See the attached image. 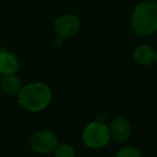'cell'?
Here are the masks:
<instances>
[{
  "label": "cell",
  "mask_w": 157,
  "mask_h": 157,
  "mask_svg": "<svg viewBox=\"0 0 157 157\" xmlns=\"http://www.w3.org/2000/svg\"><path fill=\"white\" fill-rule=\"evenodd\" d=\"M58 144V138L51 130L38 131L30 140L31 150L38 154H50L56 150Z\"/></svg>",
  "instance_id": "obj_4"
},
{
  "label": "cell",
  "mask_w": 157,
  "mask_h": 157,
  "mask_svg": "<svg viewBox=\"0 0 157 157\" xmlns=\"http://www.w3.org/2000/svg\"><path fill=\"white\" fill-rule=\"evenodd\" d=\"M80 29V21L74 14H63L56 18L54 23V31L58 38H72Z\"/></svg>",
  "instance_id": "obj_5"
},
{
  "label": "cell",
  "mask_w": 157,
  "mask_h": 157,
  "mask_svg": "<svg viewBox=\"0 0 157 157\" xmlns=\"http://www.w3.org/2000/svg\"><path fill=\"white\" fill-rule=\"evenodd\" d=\"M115 157H141L139 150L133 146H125L117 152Z\"/></svg>",
  "instance_id": "obj_11"
},
{
  "label": "cell",
  "mask_w": 157,
  "mask_h": 157,
  "mask_svg": "<svg viewBox=\"0 0 157 157\" xmlns=\"http://www.w3.org/2000/svg\"><path fill=\"white\" fill-rule=\"evenodd\" d=\"M156 51L148 44H141L133 51L132 57L135 61L140 66H150L155 61Z\"/></svg>",
  "instance_id": "obj_8"
},
{
  "label": "cell",
  "mask_w": 157,
  "mask_h": 157,
  "mask_svg": "<svg viewBox=\"0 0 157 157\" xmlns=\"http://www.w3.org/2000/svg\"><path fill=\"white\" fill-rule=\"evenodd\" d=\"M18 59L14 54L7 51H0V74L7 75V74L16 73L18 70Z\"/></svg>",
  "instance_id": "obj_9"
},
{
  "label": "cell",
  "mask_w": 157,
  "mask_h": 157,
  "mask_svg": "<svg viewBox=\"0 0 157 157\" xmlns=\"http://www.w3.org/2000/svg\"><path fill=\"white\" fill-rule=\"evenodd\" d=\"M155 60H156V63H157V50H156V55H155Z\"/></svg>",
  "instance_id": "obj_13"
},
{
  "label": "cell",
  "mask_w": 157,
  "mask_h": 157,
  "mask_svg": "<svg viewBox=\"0 0 157 157\" xmlns=\"http://www.w3.org/2000/svg\"><path fill=\"white\" fill-rule=\"evenodd\" d=\"M0 87L3 93L8 95H11V96L18 95V93L23 88L22 78L18 75H16V73L2 75V78L0 80Z\"/></svg>",
  "instance_id": "obj_7"
},
{
  "label": "cell",
  "mask_w": 157,
  "mask_h": 157,
  "mask_svg": "<svg viewBox=\"0 0 157 157\" xmlns=\"http://www.w3.org/2000/svg\"><path fill=\"white\" fill-rule=\"evenodd\" d=\"M111 139L109 127L101 122H92L83 131V141L88 147L101 148L105 146Z\"/></svg>",
  "instance_id": "obj_3"
},
{
  "label": "cell",
  "mask_w": 157,
  "mask_h": 157,
  "mask_svg": "<svg viewBox=\"0 0 157 157\" xmlns=\"http://www.w3.org/2000/svg\"><path fill=\"white\" fill-rule=\"evenodd\" d=\"M131 27L138 36L145 37L157 31V2L143 1L135 8Z\"/></svg>",
  "instance_id": "obj_2"
},
{
  "label": "cell",
  "mask_w": 157,
  "mask_h": 157,
  "mask_svg": "<svg viewBox=\"0 0 157 157\" xmlns=\"http://www.w3.org/2000/svg\"><path fill=\"white\" fill-rule=\"evenodd\" d=\"M110 137L116 142H125L130 138L132 128L129 121L125 117H115L109 126Z\"/></svg>",
  "instance_id": "obj_6"
},
{
  "label": "cell",
  "mask_w": 157,
  "mask_h": 157,
  "mask_svg": "<svg viewBox=\"0 0 157 157\" xmlns=\"http://www.w3.org/2000/svg\"><path fill=\"white\" fill-rule=\"evenodd\" d=\"M17 96L18 102L25 110L39 112L50 105L52 100V90L46 84L33 82L23 86Z\"/></svg>",
  "instance_id": "obj_1"
},
{
  "label": "cell",
  "mask_w": 157,
  "mask_h": 157,
  "mask_svg": "<svg viewBox=\"0 0 157 157\" xmlns=\"http://www.w3.org/2000/svg\"><path fill=\"white\" fill-rule=\"evenodd\" d=\"M54 152L55 157H75L73 147L68 143L58 144Z\"/></svg>",
  "instance_id": "obj_10"
},
{
  "label": "cell",
  "mask_w": 157,
  "mask_h": 157,
  "mask_svg": "<svg viewBox=\"0 0 157 157\" xmlns=\"http://www.w3.org/2000/svg\"><path fill=\"white\" fill-rule=\"evenodd\" d=\"M146 1H152V2H157V0H146Z\"/></svg>",
  "instance_id": "obj_12"
}]
</instances>
